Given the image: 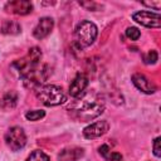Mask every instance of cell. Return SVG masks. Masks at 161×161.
Here are the masks:
<instances>
[{
	"label": "cell",
	"instance_id": "e0dca14e",
	"mask_svg": "<svg viewBox=\"0 0 161 161\" xmlns=\"http://www.w3.org/2000/svg\"><path fill=\"white\" fill-rule=\"evenodd\" d=\"M158 55H157V52L156 50H148L146 54H143V62L146 64H153L156 63Z\"/></svg>",
	"mask_w": 161,
	"mask_h": 161
},
{
	"label": "cell",
	"instance_id": "5bb4252c",
	"mask_svg": "<svg viewBox=\"0 0 161 161\" xmlns=\"http://www.w3.org/2000/svg\"><path fill=\"white\" fill-rule=\"evenodd\" d=\"M20 30H21L20 24L14 20H5L1 25V33H4V34L14 35V34L20 33Z\"/></svg>",
	"mask_w": 161,
	"mask_h": 161
},
{
	"label": "cell",
	"instance_id": "8992f818",
	"mask_svg": "<svg viewBox=\"0 0 161 161\" xmlns=\"http://www.w3.org/2000/svg\"><path fill=\"white\" fill-rule=\"evenodd\" d=\"M133 20L137 21L138 24L147 26V28H155L158 29L160 28V14L158 13H152V11H137L132 15Z\"/></svg>",
	"mask_w": 161,
	"mask_h": 161
},
{
	"label": "cell",
	"instance_id": "ba28073f",
	"mask_svg": "<svg viewBox=\"0 0 161 161\" xmlns=\"http://www.w3.org/2000/svg\"><path fill=\"white\" fill-rule=\"evenodd\" d=\"M5 10L8 13H13L16 15H26L31 13L33 5L30 1L26 0H16V1H9L5 4Z\"/></svg>",
	"mask_w": 161,
	"mask_h": 161
},
{
	"label": "cell",
	"instance_id": "ffe728a7",
	"mask_svg": "<svg viewBox=\"0 0 161 161\" xmlns=\"http://www.w3.org/2000/svg\"><path fill=\"white\" fill-rule=\"evenodd\" d=\"M106 158H107V161H121L122 155L118 152H111Z\"/></svg>",
	"mask_w": 161,
	"mask_h": 161
},
{
	"label": "cell",
	"instance_id": "8fae6325",
	"mask_svg": "<svg viewBox=\"0 0 161 161\" xmlns=\"http://www.w3.org/2000/svg\"><path fill=\"white\" fill-rule=\"evenodd\" d=\"M88 86V78L83 73H78L69 86V94L74 98L79 97Z\"/></svg>",
	"mask_w": 161,
	"mask_h": 161
},
{
	"label": "cell",
	"instance_id": "7402d4cb",
	"mask_svg": "<svg viewBox=\"0 0 161 161\" xmlns=\"http://www.w3.org/2000/svg\"><path fill=\"white\" fill-rule=\"evenodd\" d=\"M82 6H84V8H87L88 10H92V11H96L97 10V8L99 6L98 4H96V3H79Z\"/></svg>",
	"mask_w": 161,
	"mask_h": 161
},
{
	"label": "cell",
	"instance_id": "2e32d148",
	"mask_svg": "<svg viewBox=\"0 0 161 161\" xmlns=\"http://www.w3.org/2000/svg\"><path fill=\"white\" fill-rule=\"evenodd\" d=\"M44 116H45V112L43 109H33V111H28L25 113V117L29 121H39Z\"/></svg>",
	"mask_w": 161,
	"mask_h": 161
},
{
	"label": "cell",
	"instance_id": "603a6c76",
	"mask_svg": "<svg viewBox=\"0 0 161 161\" xmlns=\"http://www.w3.org/2000/svg\"><path fill=\"white\" fill-rule=\"evenodd\" d=\"M143 5H146V6H150V8H153V9H156V10H158L160 9V6H161V3L160 1H155V3H142Z\"/></svg>",
	"mask_w": 161,
	"mask_h": 161
},
{
	"label": "cell",
	"instance_id": "3957f363",
	"mask_svg": "<svg viewBox=\"0 0 161 161\" xmlns=\"http://www.w3.org/2000/svg\"><path fill=\"white\" fill-rule=\"evenodd\" d=\"M97 26L88 20L80 21L74 30V43L79 49L89 47L97 38Z\"/></svg>",
	"mask_w": 161,
	"mask_h": 161
},
{
	"label": "cell",
	"instance_id": "ac0fdd59",
	"mask_svg": "<svg viewBox=\"0 0 161 161\" xmlns=\"http://www.w3.org/2000/svg\"><path fill=\"white\" fill-rule=\"evenodd\" d=\"M126 36H127L128 39H131V40H137V39L141 36V31H140L137 28L131 26V28H127V30H126Z\"/></svg>",
	"mask_w": 161,
	"mask_h": 161
},
{
	"label": "cell",
	"instance_id": "9a60e30c",
	"mask_svg": "<svg viewBox=\"0 0 161 161\" xmlns=\"http://www.w3.org/2000/svg\"><path fill=\"white\" fill-rule=\"evenodd\" d=\"M26 161H50V160H49V157H48L47 153H44L40 150H35V151H33L28 156Z\"/></svg>",
	"mask_w": 161,
	"mask_h": 161
},
{
	"label": "cell",
	"instance_id": "7a4b0ae2",
	"mask_svg": "<svg viewBox=\"0 0 161 161\" xmlns=\"http://www.w3.org/2000/svg\"><path fill=\"white\" fill-rule=\"evenodd\" d=\"M36 98L45 106H59L67 101V96L62 87L54 84L39 86L35 91Z\"/></svg>",
	"mask_w": 161,
	"mask_h": 161
},
{
	"label": "cell",
	"instance_id": "9c48e42d",
	"mask_svg": "<svg viewBox=\"0 0 161 161\" xmlns=\"http://www.w3.org/2000/svg\"><path fill=\"white\" fill-rule=\"evenodd\" d=\"M53 26H54L53 19L49 18V16H44V18H42V19L38 21L36 26H35L34 30H33V35H34L36 39H44L45 36H48V35L50 34Z\"/></svg>",
	"mask_w": 161,
	"mask_h": 161
},
{
	"label": "cell",
	"instance_id": "30bf717a",
	"mask_svg": "<svg viewBox=\"0 0 161 161\" xmlns=\"http://www.w3.org/2000/svg\"><path fill=\"white\" fill-rule=\"evenodd\" d=\"M132 83L136 86V88H138L141 92H143L146 94L155 93V91H156V86L146 75H143L141 73H135L132 75Z\"/></svg>",
	"mask_w": 161,
	"mask_h": 161
},
{
	"label": "cell",
	"instance_id": "4fadbf2b",
	"mask_svg": "<svg viewBox=\"0 0 161 161\" xmlns=\"http://www.w3.org/2000/svg\"><path fill=\"white\" fill-rule=\"evenodd\" d=\"M18 103V93L15 91H9L6 92L1 99H0V107L4 109V111H9V109H13Z\"/></svg>",
	"mask_w": 161,
	"mask_h": 161
},
{
	"label": "cell",
	"instance_id": "44dd1931",
	"mask_svg": "<svg viewBox=\"0 0 161 161\" xmlns=\"http://www.w3.org/2000/svg\"><path fill=\"white\" fill-rule=\"evenodd\" d=\"M99 153L106 158V157L111 153V148H109V146H108V145H102V146L99 147Z\"/></svg>",
	"mask_w": 161,
	"mask_h": 161
},
{
	"label": "cell",
	"instance_id": "6da1fadb",
	"mask_svg": "<svg viewBox=\"0 0 161 161\" xmlns=\"http://www.w3.org/2000/svg\"><path fill=\"white\" fill-rule=\"evenodd\" d=\"M69 114L78 119V121H91L96 117H98L101 113L104 111L103 103L89 99V98H83L80 101L74 102L72 106H69Z\"/></svg>",
	"mask_w": 161,
	"mask_h": 161
},
{
	"label": "cell",
	"instance_id": "277c9868",
	"mask_svg": "<svg viewBox=\"0 0 161 161\" xmlns=\"http://www.w3.org/2000/svg\"><path fill=\"white\" fill-rule=\"evenodd\" d=\"M40 59H42V50L38 47H33L29 49L28 54L24 58L16 60L13 65L19 72L21 78H24L31 70H34L36 67L40 65Z\"/></svg>",
	"mask_w": 161,
	"mask_h": 161
},
{
	"label": "cell",
	"instance_id": "5b68a950",
	"mask_svg": "<svg viewBox=\"0 0 161 161\" xmlns=\"http://www.w3.org/2000/svg\"><path fill=\"white\" fill-rule=\"evenodd\" d=\"M5 142L10 147V150L19 151L26 143V136H25L24 130L19 126H14L9 128L5 133Z\"/></svg>",
	"mask_w": 161,
	"mask_h": 161
},
{
	"label": "cell",
	"instance_id": "52a82bcc",
	"mask_svg": "<svg viewBox=\"0 0 161 161\" xmlns=\"http://www.w3.org/2000/svg\"><path fill=\"white\" fill-rule=\"evenodd\" d=\"M108 130H109V123L107 121H97V122L87 126L83 130V135L86 138L93 140V138H98V137L103 136Z\"/></svg>",
	"mask_w": 161,
	"mask_h": 161
},
{
	"label": "cell",
	"instance_id": "7c38bea8",
	"mask_svg": "<svg viewBox=\"0 0 161 161\" xmlns=\"http://www.w3.org/2000/svg\"><path fill=\"white\" fill-rule=\"evenodd\" d=\"M84 155V150L80 147H68L60 151L58 155L59 161H78Z\"/></svg>",
	"mask_w": 161,
	"mask_h": 161
},
{
	"label": "cell",
	"instance_id": "d6986e66",
	"mask_svg": "<svg viewBox=\"0 0 161 161\" xmlns=\"http://www.w3.org/2000/svg\"><path fill=\"white\" fill-rule=\"evenodd\" d=\"M153 153L156 157L161 156V148H160V137H156L153 141Z\"/></svg>",
	"mask_w": 161,
	"mask_h": 161
}]
</instances>
